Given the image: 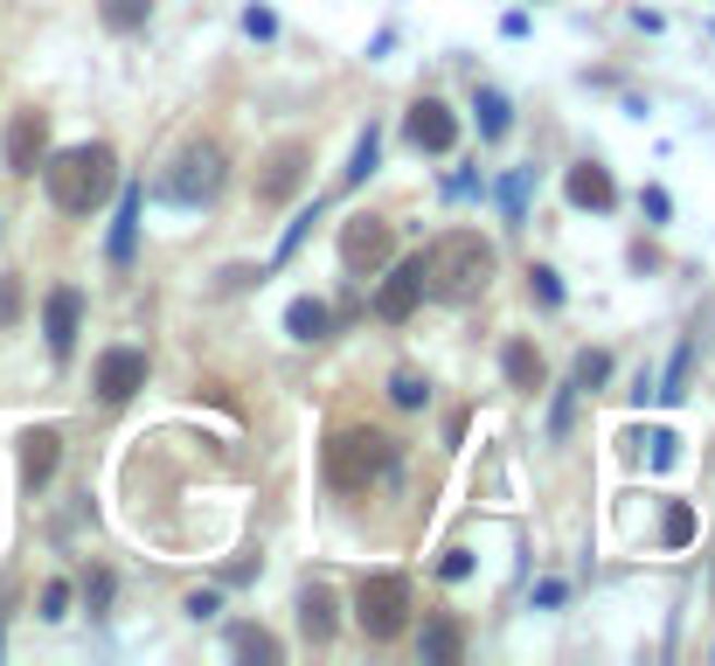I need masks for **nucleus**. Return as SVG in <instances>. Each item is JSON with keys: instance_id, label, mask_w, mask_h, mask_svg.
<instances>
[{"instance_id": "1a4fd4ad", "label": "nucleus", "mask_w": 715, "mask_h": 666, "mask_svg": "<svg viewBox=\"0 0 715 666\" xmlns=\"http://www.w3.org/2000/svg\"><path fill=\"white\" fill-rule=\"evenodd\" d=\"M403 140L417 146V154L445 160L451 146H459V119H451V105H438V98H417V105H410V119H403Z\"/></svg>"}, {"instance_id": "393cba45", "label": "nucleus", "mask_w": 715, "mask_h": 666, "mask_svg": "<svg viewBox=\"0 0 715 666\" xmlns=\"http://www.w3.org/2000/svg\"><path fill=\"white\" fill-rule=\"evenodd\" d=\"M529 174H535V167H514V174H507V187H500L507 222H521V208H529Z\"/></svg>"}, {"instance_id": "cd10ccee", "label": "nucleus", "mask_w": 715, "mask_h": 666, "mask_svg": "<svg viewBox=\"0 0 715 666\" xmlns=\"http://www.w3.org/2000/svg\"><path fill=\"white\" fill-rule=\"evenodd\" d=\"M661 535H667V548H681V542L694 535V513H688L681 500H674V507H667V528H661Z\"/></svg>"}, {"instance_id": "72a5a7b5", "label": "nucleus", "mask_w": 715, "mask_h": 666, "mask_svg": "<svg viewBox=\"0 0 715 666\" xmlns=\"http://www.w3.org/2000/svg\"><path fill=\"white\" fill-rule=\"evenodd\" d=\"M639 208H646V216H653V222H667V208H674V202L661 195V187H646V195H639Z\"/></svg>"}, {"instance_id": "9d476101", "label": "nucleus", "mask_w": 715, "mask_h": 666, "mask_svg": "<svg viewBox=\"0 0 715 666\" xmlns=\"http://www.w3.org/2000/svg\"><path fill=\"white\" fill-rule=\"evenodd\" d=\"M49 154V111H14L8 140H0V160H8V174H35Z\"/></svg>"}, {"instance_id": "412c9836", "label": "nucleus", "mask_w": 715, "mask_h": 666, "mask_svg": "<svg viewBox=\"0 0 715 666\" xmlns=\"http://www.w3.org/2000/svg\"><path fill=\"white\" fill-rule=\"evenodd\" d=\"M570 383H577V389H605V383H611V354H605V348H591V354H577V368H570Z\"/></svg>"}, {"instance_id": "f704fd0d", "label": "nucleus", "mask_w": 715, "mask_h": 666, "mask_svg": "<svg viewBox=\"0 0 715 666\" xmlns=\"http://www.w3.org/2000/svg\"><path fill=\"white\" fill-rule=\"evenodd\" d=\"M306 222H313V208H306V216H299V222H292V230H286V243H278V257H292V251H299V243H306Z\"/></svg>"}, {"instance_id": "f3484780", "label": "nucleus", "mask_w": 715, "mask_h": 666, "mask_svg": "<svg viewBox=\"0 0 715 666\" xmlns=\"http://www.w3.org/2000/svg\"><path fill=\"white\" fill-rule=\"evenodd\" d=\"M417 653H424V659H438V666H451V659L465 653V632H459L451 618H431L424 632H417Z\"/></svg>"}, {"instance_id": "7c9ffc66", "label": "nucleus", "mask_w": 715, "mask_h": 666, "mask_svg": "<svg viewBox=\"0 0 715 666\" xmlns=\"http://www.w3.org/2000/svg\"><path fill=\"white\" fill-rule=\"evenodd\" d=\"M84 604H90V611H105V604H111V577H105V569H98V577H84Z\"/></svg>"}, {"instance_id": "dca6fc26", "label": "nucleus", "mask_w": 715, "mask_h": 666, "mask_svg": "<svg viewBox=\"0 0 715 666\" xmlns=\"http://www.w3.org/2000/svg\"><path fill=\"white\" fill-rule=\"evenodd\" d=\"M327 327H334L327 299H292V306H286V334L292 340H327Z\"/></svg>"}, {"instance_id": "c9c22d12", "label": "nucleus", "mask_w": 715, "mask_h": 666, "mask_svg": "<svg viewBox=\"0 0 715 666\" xmlns=\"http://www.w3.org/2000/svg\"><path fill=\"white\" fill-rule=\"evenodd\" d=\"M243 28H251V35H278V22H271V8H251V14H243Z\"/></svg>"}, {"instance_id": "4468645a", "label": "nucleus", "mask_w": 715, "mask_h": 666, "mask_svg": "<svg viewBox=\"0 0 715 666\" xmlns=\"http://www.w3.org/2000/svg\"><path fill=\"white\" fill-rule=\"evenodd\" d=\"M299 632H306L313 645H327L334 632H341V618H334V590H327V583H306V590H299Z\"/></svg>"}, {"instance_id": "ddd939ff", "label": "nucleus", "mask_w": 715, "mask_h": 666, "mask_svg": "<svg viewBox=\"0 0 715 666\" xmlns=\"http://www.w3.org/2000/svg\"><path fill=\"white\" fill-rule=\"evenodd\" d=\"M56 459H63V431H49V424L28 431V437H22V486L43 493V486L56 480Z\"/></svg>"}, {"instance_id": "a211bd4d", "label": "nucleus", "mask_w": 715, "mask_h": 666, "mask_svg": "<svg viewBox=\"0 0 715 666\" xmlns=\"http://www.w3.org/2000/svg\"><path fill=\"white\" fill-rule=\"evenodd\" d=\"M500 368H507V383H514V389H542V354L529 348V340H507Z\"/></svg>"}, {"instance_id": "bb28decb", "label": "nucleus", "mask_w": 715, "mask_h": 666, "mask_svg": "<svg viewBox=\"0 0 715 666\" xmlns=\"http://www.w3.org/2000/svg\"><path fill=\"white\" fill-rule=\"evenodd\" d=\"M22 306H28V299H22V278H0V327H14V319H22Z\"/></svg>"}, {"instance_id": "f257e3e1", "label": "nucleus", "mask_w": 715, "mask_h": 666, "mask_svg": "<svg viewBox=\"0 0 715 666\" xmlns=\"http://www.w3.org/2000/svg\"><path fill=\"white\" fill-rule=\"evenodd\" d=\"M494 271H500V251H494V237H480V230H445L424 251V292L445 299V306L480 299L486 284H494Z\"/></svg>"}, {"instance_id": "4be33fe9", "label": "nucleus", "mask_w": 715, "mask_h": 666, "mask_svg": "<svg viewBox=\"0 0 715 666\" xmlns=\"http://www.w3.org/2000/svg\"><path fill=\"white\" fill-rule=\"evenodd\" d=\"M98 14H105V28H119V35L146 28V0H98Z\"/></svg>"}, {"instance_id": "a878e982", "label": "nucleus", "mask_w": 715, "mask_h": 666, "mask_svg": "<svg viewBox=\"0 0 715 666\" xmlns=\"http://www.w3.org/2000/svg\"><path fill=\"white\" fill-rule=\"evenodd\" d=\"M480 132H486V140H500V132H507V98H500V90H480Z\"/></svg>"}, {"instance_id": "39448f33", "label": "nucleus", "mask_w": 715, "mask_h": 666, "mask_svg": "<svg viewBox=\"0 0 715 666\" xmlns=\"http://www.w3.org/2000/svg\"><path fill=\"white\" fill-rule=\"evenodd\" d=\"M354 625H362V639L375 645H389V639H403V625H410V583L403 577H362V590H354Z\"/></svg>"}, {"instance_id": "2f4dec72", "label": "nucleus", "mask_w": 715, "mask_h": 666, "mask_svg": "<svg viewBox=\"0 0 715 666\" xmlns=\"http://www.w3.org/2000/svg\"><path fill=\"white\" fill-rule=\"evenodd\" d=\"M216 611H222L216 590H195V597H187V618H195V625H202V618H216Z\"/></svg>"}, {"instance_id": "9b49d317", "label": "nucleus", "mask_w": 715, "mask_h": 666, "mask_svg": "<svg viewBox=\"0 0 715 666\" xmlns=\"http://www.w3.org/2000/svg\"><path fill=\"white\" fill-rule=\"evenodd\" d=\"M417 306H424V257H403L397 271H389V284L375 292V319H383V327H403Z\"/></svg>"}, {"instance_id": "7ed1b4c3", "label": "nucleus", "mask_w": 715, "mask_h": 666, "mask_svg": "<svg viewBox=\"0 0 715 666\" xmlns=\"http://www.w3.org/2000/svg\"><path fill=\"white\" fill-rule=\"evenodd\" d=\"M389 465H397V437H389V431H362V424L334 431L327 451H319V472H327L334 493H368Z\"/></svg>"}, {"instance_id": "b1692460", "label": "nucleus", "mask_w": 715, "mask_h": 666, "mask_svg": "<svg viewBox=\"0 0 715 666\" xmlns=\"http://www.w3.org/2000/svg\"><path fill=\"white\" fill-rule=\"evenodd\" d=\"M529 299H535V306H549V313L562 306V278L549 271V264H535V271H529Z\"/></svg>"}, {"instance_id": "6ab92c4d", "label": "nucleus", "mask_w": 715, "mask_h": 666, "mask_svg": "<svg viewBox=\"0 0 715 666\" xmlns=\"http://www.w3.org/2000/svg\"><path fill=\"white\" fill-rule=\"evenodd\" d=\"M140 208H146V195H140V187H125V202H119V230H111V264L133 257V243H140Z\"/></svg>"}, {"instance_id": "aec40b11", "label": "nucleus", "mask_w": 715, "mask_h": 666, "mask_svg": "<svg viewBox=\"0 0 715 666\" xmlns=\"http://www.w3.org/2000/svg\"><path fill=\"white\" fill-rule=\"evenodd\" d=\"M230 653H243V659H278L286 645H278L265 625H237V632H230Z\"/></svg>"}, {"instance_id": "20e7f679", "label": "nucleus", "mask_w": 715, "mask_h": 666, "mask_svg": "<svg viewBox=\"0 0 715 666\" xmlns=\"http://www.w3.org/2000/svg\"><path fill=\"white\" fill-rule=\"evenodd\" d=\"M222 174H230V160H222V146L216 140H187L174 167H167V181H160V195L167 202H181V208H209L222 195Z\"/></svg>"}, {"instance_id": "0eeeda50", "label": "nucleus", "mask_w": 715, "mask_h": 666, "mask_svg": "<svg viewBox=\"0 0 715 666\" xmlns=\"http://www.w3.org/2000/svg\"><path fill=\"white\" fill-rule=\"evenodd\" d=\"M389 251H397V237H389V222H383V216H348V222H341V264H348L354 278L383 271Z\"/></svg>"}, {"instance_id": "c756f323", "label": "nucleus", "mask_w": 715, "mask_h": 666, "mask_svg": "<svg viewBox=\"0 0 715 666\" xmlns=\"http://www.w3.org/2000/svg\"><path fill=\"white\" fill-rule=\"evenodd\" d=\"M43 618H70V583H49L43 590Z\"/></svg>"}, {"instance_id": "6e6552de", "label": "nucleus", "mask_w": 715, "mask_h": 666, "mask_svg": "<svg viewBox=\"0 0 715 666\" xmlns=\"http://www.w3.org/2000/svg\"><path fill=\"white\" fill-rule=\"evenodd\" d=\"M90 389L98 403H125V396L146 389V348H105L98 368H90Z\"/></svg>"}, {"instance_id": "2eb2a0df", "label": "nucleus", "mask_w": 715, "mask_h": 666, "mask_svg": "<svg viewBox=\"0 0 715 666\" xmlns=\"http://www.w3.org/2000/svg\"><path fill=\"white\" fill-rule=\"evenodd\" d=\"M562 187H570V202H577V208H597V216H605V208H618L611 174H605V167H591V160L570 167V181H562Z\"/></svg>"}, {"instance_id": "5701e85b", "label": "nucleus", "mask_w": 715, "mask_h": 666, "mask_svg": "<svg viewBox=\"0 0 715 666\" xmlns=\"http://www.w3.org/2000/svg\"><path fill=\"white\" fill-rule=\"evenodd\" d=\"M375 154H383V132H362V140H354V160H348V174H341V187H354L362 174H375Z\"/></svg>"}, {"instance_id": "423d86ee", "label": "nucleus", "mask_w": 715, "mask_h": 666, "mask_svg": "<svg viewBox=\"0 0 715 666\" xmlns=\"http://www.w3.org/2000/svg\"><path fill=\"white\" fill-rule=\"evenodd\" d=\"M306 167H313V146H306V140L271 146L265 174H257V208H286V202L299 195V187H306Z\"/></svg>"}, {"instance_id": "f03ea898", "label": "nucleus", "mask_w": 715, "mask_h": 666, "mask_svg": "<svg viewBox=\"0 0 715 666\" xmlns=\"http://www.w3.org/2000/svg\"><path fill=\"white\" fill-rule=\"evenodd\" d=\"M43 181H49V202L63 208V216H98V208L119 195V154H111L105 140L70 146V154L43 160Z\"/></svg>"}, {"instance_id": "e433bc0d", "label": "nucleus", "mask_w": 715, "mask_h": 666, "mask_svg": "<svg viewBox=\"0 0 715 666\" xmlns=\"http://www.w3.org/2000/svg\"><path fill=\"white\" fill-rule=\"evenodd\" d=\"M708 590H715V577H708Z\"/></svg>"}, {"instance_id": "c85d7f7f", "label": "nucleus", "mask_w": 715, "mask_h": 666, "mask_svg": "<svg viewBox=\"0 0 715 666\" xmlns=\"http://www.w3.org/2000/svg\"><path fill=\"white\" fill-rule=\"evenodd\" d=\"M389 396H397L403 410H417V403H424L431 389H424V375H397V383H389Z\"/></svg>"}, {"instance_id": "f8f14e48", "label": "nucleus", "mask_w": 715, "mask_h": 666, "mask_svg": "<svg viewBox=\"0 0 715 666\" xmlns=\"http://www.w3.org/2000/svg\"><path fill=\"white\" fill-rule=\"evenodd\" d=\"M77 319H84V292H77V284H56V292L43 299V340H49L56 361L77 348Z\"/></svg>"}, {"instance_id": "473e14b6", "label": "nucleus", "mask_w": 715, "mask_h": 666, "mask_svg": "<svg viewBox=\"0 0 715 666\" xmlns=\"http://www.w3.org/2000/svg\"><path fill=\"white\" fill-rule=\"evenodd\" d=\"M465 569H473V556H465V548H451V556L438 562V577H451V583H459V577H465Z\"/></svg>"}]
</instances>
